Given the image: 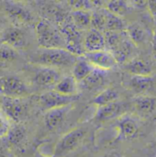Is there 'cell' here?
Wrapping results in <instances>:
<instances>
[{"mask_svg":"<svg viewBox=\"0 0 156 157\" xmlns=\"http://www.w3.org/2000/svg\"><path fill=\"white\" fill-rule=\"evenodd\" d=\"M104 157H122L119 153L117 152H112V153H109L108 155H106Z\"/></svg>","mask_w":156,"mask_h":157,"instance_id":"4dcf8cb0","label":"cell"},{"mask_svg":"<svg viewBox=\"0 0 156 157\" xmlns=\"http://www.w3.org/2000/svg\"><path fill=\"white\" fill-rule=\"evenodd\" d=\"M78 99V95H64L53 90L43 93L39 97V104L43 109L49 111L56 108L67 107Z\"/></svg>","mask_w":156,"mask_h":157,"instance_id":"277c9868","label":"cell"},{"mask_svg":"<svg viewBox=\"0 0 156 157\" xmlns=\"http://www.w3.org/2000/svg\"><path fill=\"white\" fill-rule=\"evenodd\" d=\"M108 10L117 16H123L128 10L126 2L123 1H111L108 4Z\"/></svg>","mask_w":156,"mask_h":157,"instance_id":"484cf974","label":"cell"},{"mask_svg":"<svg viewBox=\"0 0 156 157\" xmlns=\"http://www.w3.org/2000/svg\"><path fill=\"white\" fill-rule=\"evenodd\" d=\"M71 18L73 25L78 29H87L91 26V15L85 10H75L71 13Z\"/></svg>","mask_w":156,"mask_h":157,"instance_id":"ffe728a7","label":"cell"},{"mask_svg":"<svg viewBox=\"0 0 156 157\" xmlns=\"http://www.w3.org/2000/svg\"><path fill=\"white\" fill-rule=\"evenodd\" d=\"M119 130L120 137L123 140H131L135 138L139 132L136 123L129 118H124L120 121Z\"/></svg>","mask_w":156,"mask_h":157,"instance_id":"2e32d148","label":"cell"},{"mask_svg":"<svg viewBox=\"0 0 156 157\" xmlns=\"http://www.w3.org/2000/svg\"><path fill=\"white\" fill-rule=\"evenodd\" d=\"M60 74L55 69L50 67H42L36 72L34 82L36 85L43 88L56 86L59 82Z\"/></svg>","mask_w":156,"mask_h":157,"instance_id":"ba28073f","label":"cell"},{"mask_svg":"<svg viewBox=\"0 0 156 157\" xmlns=\"http://www.w3.org/2000/svg\"><path fill=\"white\" fill-rule=\"evenodd\" d=\"M3 43L7 44L13 48L23 47L25 44V37L23 33L16 29H12L6 31L3 37Z\"/></svg>","mask_w":156,"mask_h":157,"instance_id":"ac0fdd59","label":"cell"},{"mask_svg":"<svg viewBox=\"0 0 156 157\" xmlns=\"http://www.w3.org/2000/svg\"><path fill=\"white\" fill-rule=\"evenodd\" d=\"M17 56V52L13 47L2 43L1 45V60L2 62H10L15 59Z\"/></svg>","mask_w":156,"mask_h":157,"instance_id":"4316f807","label":"cell"},{"mask_svg":"<svg viewBox=\"0 0 156 157\" xmlns=\"http://www.w3.org/2000/svg\"><path fill=\"white\" fill-rule=\"evenodd\" d=\"M36 31L39 45L42 48H66V39L62 33L47 21H40Z\"/></svg>","mask_w":156,"mask_h":157,"instance_id":"7a4b0ae2","label":"cell"},{"mask_svg":"<svg viewBox=\"0 0 156 157\" xmlns=\"http://www.w3.org/2000/svg\"><path fill=\"white\" fill-rule=\"evenodd\" d=\"M119 99V93L114 89H107L101 92L94 100L93 102L99 107L108 105L110 103L117 101Z\"/></svg>","mask_w":156,"mask_h":157,"instance_id":"7402d4cb","label":"cell"},{"mask_svg":"<svg viewBox=\"0 0 156 157\" xmlns=\"http://www.w3.org/2000/svg\"><path fill=\"white\" fill-rule=\"evenodd\" d=\"M1 92L8 98H23L29 95L25 83L14 76H6L1 79Z\"/></svg>","mask_w":156,"mask_h":157,"instance_id":"5b68a950","label":"cell"},{"mask_svg":"<svg viewBox=\"0 0 156 157\" xmlns=\"http://www.w3.org/2000/svg\"><path fill=\"white\" fill-rule=\"evenodd\" d=\"M155 106V101L153 98L140 96L134 99V107L142 114L147 115L151 113Z\"/></svg>","mask_w":156,"mask_h":157,"instance_id":"d6986e66","label":"cell"},{"mask_svg":"<svg viewBox=\"0 0 156 157\" xmlns=\"http://www.w3.org/2000/svg\"><path fill=\"white\" fill-rule=\"evenodd\" d=\"M105 78H106V71L96 68L87 78L80 81L78 84L82 90H92L102 85Z\"/></svg>","mask_w":156,"mask_h":157,"instance_id":"7c38bea8","label":"cell"},{"mask_svg":"<svg viewBox=\"0 0 156 157\" xmlns=\"http://www.w3.org/2000/svg\"><path fill=\"white\" fill-rule=\"evenodd\" d=\"M152 84V78L145 76H134L131 80V86L137 92L146 90Z\"/></svg>","mask_w":156,"mask_h":157,"instance_id":"cb8c5ba5","label":"cell"},{"mask_svg":"<svg viewBox=\"0 0 156 157\" xmlns=\"http://www.w3.org/2000/svg\"><path fill=\"white\" fill-rule=\"evenodd\" d=\"M2 108L5 113L16 121H21L27 115V105L22 99L4 97Z\"/></svg>","mask_w":156,"mask_h":157,"instance_id":"52a82bcc","label":"cell"},{"mask_svg":"<svg viewBox=\"0 0 156 157\" xmlns=\"http://www.w3.org/2000/svg\"><path fill=\"white\" fill-rule=\"evenodd\" d=\"M91 27L99 31H106V19L104 9H101L91 15Z\"/></svg>","mask_w":156,"mask_h":157,"instance_id":"603a6c76","label":"cell"},{"mask_svg":"<svg viewBox=\"0 0 156 157\" xmlns=\"http://www.w3.org/2000/svg\"><path fill=\"white\" fill-rule=\"evenodd\" d=\"M96 68L90 64L83 56L79 57L73 66V77L78 83L87 78Z\"/></svg>","mask_w":156,"mask_h":157,"instance_id":"5bb4252c","label":"cell"},{"mask_svg":"<svg viewBox=\"0 0 156 157\" xmlns=\"http://www.w3.org/2000/svg\"><path fill=\"white\" fill-rule=\"evenodd\" d=\"M86 134V130L77 128L65 134L58 143L55 149V156L61 157L75 150Z\"/></svg>","mask_w":156,"mask_h":157,"instance_id":"3957f363","label":"cell"},{"mask_svg":"<svg viewBox=\"0 0 156 157\" xmlns=\"http://www.w3.org/2000/svg\"><path fill=\"white\" fill-rule=\"evenodd\" d=\"M128 35L134 43H141L144 39V31L138 25H131L128 28Z\"/></svg>","mask_w":156,"mask_h":157,"instance_id":"d4e9b609","label":"cell"},{"mask_svg":"<svg viewBox=\"0 0 156 157\" xmlns=\"http://www.w3.org/2000/svg\"><path fill=\"white\" fill-rule=\"evenodd\" d=\"M68 107L69 106L62 107V108H56L48 111L45 114V119H44L47 128H48L49 130H54L58 128L64 121L67 112L69 111Z\"/></svg>","mask_w":156,"mask_h":157,"instance_id":"4fadbf2b","label":"cell"},{"mask_svg":"<svg viewBox=\"0 0 156 157\" xmlns=\"http://www.w3.org/2000/svg\"><path fill=\"white\" fill-rule=\"evenodd\" d=\"M149 8L154 16L156 17V1H150L149 2Z\"/></svg>","mask_w":156,"mask_h":157,"instance_id":"f546056e","label":"cell"},{"mask_svg":"<svg viewBox=\"0 0 156 157\" xmlns=\"http://www.w3.org/2000/svg\"><path fill=\"white\" fill-rule=\"evenodd\" d=\"M24 136V130L21 127H16L15 129H13L10 132L9 134V140L12 143H17L18 141H20Z\"/></svg>","mask_w":156,"mask_h":157,"instance_id":"83f0119b","label":"cell"},{"mask_svg":"<svg viewBox=\"0 0 156 157\" xmlns=\"http://www.w3.org/2000/svg\"><path fill=\"white\" fill-rule=\"evenodd\" d=\"M133 50L134 42L129 37L128 33L124 32L121 40L116 46V48L112 51V53L116 59L117 62H124L131 56Z\"/></svg>","mask_w":156,"mask_h":157,"instance_id":"9c48e42d","label":"cell"},{"mask_svg":"<svg viewBox=\"0 0 156 157\" xmlns=\"http://www.w3.org/2000/svg\"><path fill=\"white\" fill-rule=\"evenodd\" d=\"M36 62L45 67H68L77 61L76 55L66 48H42L37 53Z\"/></svg>","mask_w":156,"mask_h":157,"instance_id":"6da1fadb","label":"cell"},{"mask_svg":"<svg viewBox=\"0 0 156 157\" xmlns=\"http://www.w3.org/2000/svg\"><path fill=\"white\" fill-rule=\"evenodd\" d=\"M54 90L64 95H77L78 81L73 76H69L59 80V82L54 87Z\"/></svg>","mask_w":156,"mask_h":157,"instance_id":"e0dca14e","label":"cell"},{"mask_svg":"<svg viewBox=\"0 0 156 157\" xmlns=\"http://www.w3.org/2000/svg\"><path fill=\"white\" fill-rule=\"evenodd\" d=\"M125 70L135 76H145L149 77L152 73L151 65L142 59H134L125 64Z\"/></svg>","mask_w":156,"mask_h":157,"instance_id":"9a60e30c","label":"cell"},{"mask_svg":"<svg viewBox=\"0 0 156 157\" xmlns=\"http://www.w3.org/2000/svg\"><path fill=\"white\" fill-rule=\"evenodd\" d=\"M83 57L95 68L103 71L110 70L117 64V60L111 51L100 50L94 52H86Z\"/></svg>","mask_w":156,"mask_h":157,"instance_id":"8992f818","label":"cell"},{"mask_svg":"<svg viewBox=\"0 0 156 157\" xmlns=\"http://www.w3.org/2000/svg\"><path fill=\"white\" fill-rule=\"evenodd\" d=\"M105 46H106V42H105L104 34L99 30L93 29H90L87 33L84 39V47L86 52L104 50Z\"/></svg>","mask_w":156,"mask_h":157,"instance_id":"30bf717a","label":"cell"},{"mask_svg":"<svg viewBox=\"0 0 156 157\" xmlns=\"http://www.w3.org/2000/svg\"><path fill=\"white\" fill-rule=\"evenodd\" d=\"M125 111H126V106L123 103L120 101H115L108 105L99 107V110L97 111L96 113V119L102 121H109L121 115Z\"/></svg>","mask_w":156,"mask_h":157,"instance_id":"8fae6325","label":"cell"},{"mask_svg":"<svg viewBox=\"0 0 156 157\" xmlns=\"http://www.w3.org/2000/svg\"><path fill=\"white\" fill-rule=\"evenodd\" d=\"M153 51H154V55L156 58V36L154 38L153 40Z\"/></svg>","mask_w":156,"mask_h":157,"instance_id":"1f68e13d","label":"cell"},{"mask_svg":"<svg viewBox=\"0 0 156 157\" xmlns=\"http://www.w3.org/2000/svg\"><path fill=\"white\" fill-rule=\"evenodd\" d=\"M70 4L72 6V7L76 8V10H84V8L90 7L89 5L91 2L88 1H70Z\"/></svg>","mask_w":156,"mask_h":157,"instance_id":"f1b7e54d","label":"cell"},{"mask_svg":"<svg viewBox=\"0 0 156 157\" xmlns=\"http://www.w3.org/2000/svg\"><path fill=\"white\" fill-rule=\"evenodd\" d=\"M104 13L106 19V31H122L125 26L123 20L108 9H104Z\"/></svg>","mask_w":156,"mask_h":157,"instance_id":"44dd1931","label":"cell"}]
</instances>
